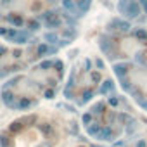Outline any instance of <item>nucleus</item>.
Returning a JSON list of instances; mask_svg holds the SVG:
<instances>
[{
    "instance_id": "obj_1",
    "label": "nucleus",
    "mask_w": 147,
    "mask_h": 147,
    "mask_svg": "<svg viewBox=\"0 0 147 147\" xmlns=\"http://www.w3.org/2000/svg\"><path fill=\"white\" fill-rule=\"evenodd\" d=\"M130 147H147V142H138V144H133Z\"/></svg>"
}]
</instances>
